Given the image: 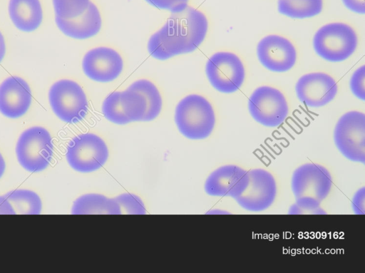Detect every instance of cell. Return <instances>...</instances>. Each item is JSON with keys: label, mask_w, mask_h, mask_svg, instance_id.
<instances>
[{"label": "cell", "mask_w": 365, "mask_h": 273, "mask_svg": "<svg viewBox=\"0 0 365 273\" xmlns=\"http://www.w3.org/2000/svg\"><path fill=\"white\" fill-rule=\"evenodd\" d=\"M185 38L190 52L194 51L203 41L208 28L205 16L200 11L187 6L183 11L172 14Z\"/></svg>", "instance_id": "obj_19"}, {"label": "cell", "mask_w": 365, "mask_h": 273, "mask_svg": "<svg viewBox=\"0 0 365 273\" xmlns=\"http://www.w3.org/2000/svg\"><path fill=\"white\" fill-rule=\"evenodd\" d=\"M332 185L331 174L316 163L300 165L293 172L291 187L295 199L309 198L322 202L329 194Z\"/></svg>", "instance_id": "obj_9"}, {"label": "cell", "mask_w": 365, "mask_h": 273, "mask_svg": "<svg viewBox=\"0 0 365 273\" xmlns=\"http://www.w3.org/2000/svg\"><path fill=\"white\" fill-rule=\"evenodd\" d=\"M17 159L29 172H39L50 163L53 154L51 137L46 129L30 128L20 135L16 147Z\"/></svg>", "instance_id": "obj_3"}, {"label": "cell", "mask_w": 365, "mask_h": 273, "mask_svg": "<svg viewBox=\"0 0 365 273\" xmlns=\"http://www.w3.org/2000/svg\"><path fill=\"white\" fill-rule=\"evenodd\" d=\"M249 183L248 171L235 165L221 166L207 178L205 192L212 196L236 199L242 194Z\"/></svg>", "instance_id": "obj_14"}, {"label": "cell", "mask_w": 365, "mask_h": 273, "mask_svg": "<svg viewBox=\"0 0 365 273\" xmlns=\"http://www.w3.org/2000/svg\"><path fill=\"white\" fill-rule=\"evenodd\" d=\"M14 210L7 199L0 196V215H14Z\"/></svg>", "instance_id": "obj_32"}, {"label": "cell", "mask_w": 365, "mask_h": 273, "mask_svg": "<svg viewBox=\"0 0 365 273\" xmlns=\"http://www.w3.org/2000/svg\"><path fill=\"white\" fill-rule=\"evenodd\" d=\"M334 140L346 159L365 162V115L359 111L344 114L336 124Z\"/></svg>", "instance_id": "obj_5"}, {"label": "cell", "mask_w": 365, "mask_h": 273, "mask_svg": "<svg viewBox=\"0 0 365 273\" xmlns=\"http://www.w3.org/2000/svg\"><path fill=\"white\" fill-rule=\"evenodd\" d=\"M364 187H361L356 191L352 200V208L356 214L364 213Z\"/></svg>", "instance_id": "obj_30"}, {"label": "cell", "mask_w": 365, "mask_h": 273, "mask_svg": "<svg viewBox=\"0 0 365 273\" xmlns=\"http://www.w3.org/2000/svg\"><path fill=\"white\" fill-rule=\"evenodd\" d=\"M322 0H278V11L291 18L303 19L319 14Z\"/></svg>", "instance_id": "obj_23"}, {"label": "cell", "mask_w": 365, "mask_h": 273, "mask_svg": "<svg viewBox=\"0 0 365 273\" xmlns=\"http://www.w3.org/2000/svg\"><path fill=\"white\" fill-rule=\"evenodd\" d=\"M316 53L331 62H339L349 58L357 46L354 29L343 23H331L320 28L313 40Z\"/></svg>", "instance_id": "obj_2"}, {"label": "cell", "mask_w": 365, "mask_h": 273, "mask_svg": "<svg viewBox=\"0 0 365 273\" xmlns=\"http://www.w3.org/2000/svg\"><path fill=\"white\" fill-rule=\"evenodd\" d=\"M291 215H324L325 211L321 207V202L309 198H297L289 209Z\"/></svg>", "instance_id": "obj_27"}, {"label": "cell", "mask_w": 365, "mask_h": 273, "mask_svg": "<svg viewBox=\"0 0 365 273\" xmlns=\"http://www.w3.org/2000/svg\"><path fill=\"white\" fill-rule=\"evenodd\" d=\"M115 199L120 206L121 214L143 215L145 213L143 202L134 194H122Z\"/></svg>", "instance_id": "obj_26"}, {"label": "cell", "mask_w": 365, "mask_h": 273, "mask_svg": "<svg viewBox=\"0 0 365 273\" xmlns=\"http://www.w3.org/2000/svg\"><path fill=\"white\" fill-rule=\"evenodd\" d=\"M249 183L241 195L235 199L237 204L250 212H261L269 208L277 195L274 176L261 168L248 171Z\"/></svg>", "instance_id": "obj_11"}, {"label": "cell", "mask_w": 365, "mask_h": 273, "mask_svg": "<svg viewBox=\"0 0 365 273\" xmlns=\"http://www.w3.org/2000/svg\"><path fill=\"white\" fill-rule=\"evenodd\" d=\"M211 85L222 93H232L242 86L245 68L240 59L230 52H217L207 61L205 68Z\"/></svg>", "instance_id": "obj_8"}, {"label": "cell", "mask_w": 365, "mask_h": 273, "mask_svg": "<svg viewBox=\"0 0 365 273\" xmlns=\"http://www.w3.org/2000/svg\"><path fill=\"white\" fill-rule=\"evenodd\" d=\"M257 57L267 69L284 72L293 67L297 59L294 46L285 38L269 35L263 38L257 47Z\"/></svg>", "instance_id": "obj_13"}, {"label": "cell", "mask_w": 365, "mask_h": 273, "mask_svg": "<svg viewBox=\"0 0 365 273\" xmlns=\"http://www.w3.org/2000/svg\"><path fill=\"white\" fill-rule=\"evenodd\" d=\"M147 104L144 96L128 88L110 93L104 100L102 112L109 121L118 125L143 120Z\"/></svg>", "instance_id": "obj_10"}, {"label": "cell", "mask_w": 365, "mask_h": 273, "mask_svg": "<svg viewBox=\"0 0 365 273\" xmlns=\"http://www.w3.org/2000/svg\"><path fill=\"white\" fill-rule=\"evenodd\" d=\"M66 160L72 168L88 172L99 169L106 162L108 150L106 143L93 133L73 138L67 147Z\"/></svg>", "instance_id": "obj_6"}, {"label": "cell", "mask_w": 365, "mask_h": 273, "mask_svg": "<svg viewBox=\"0 0 365 273\" xmlns=\"http://www.w3.org/2000/svg\"><path fill=\"white\" fill-rule=\"evenodd\" d=\"M5 52H6L5 41H4L3 35L0 31V62L4 58Z\"/></svg>", "instance_id": "obj_33"}, {"label": "cell", "mask_w": 365, "mask_h": 273, "mask_svg": "<svg viewBox=\"0 0 365 273\" xmlns=\"http://www.w3.org/2000/svg\"><path fill=\"white\" fill-rule=\"evenodd\" d=\"M175 121L184 136L190 139H203L212 133L215 116L207 99L191 94L183 98L177 105Z\"/></svg>", "instance_id": "obj_1"}, {"label": "cell", "mask_w": 365, "mask_h": 273, "mask_svg": "<svg viewBox=\"0 0 365 273\" xmlns=\"http://www.w3.org/2000/svg\"><path fill=\"white\" fill-rule=\"evenodd\" d=\"M148 49L153 57L159 60L190 53L187 43L172 16L159 31L150 36Z\"/></svg>", "instance_id": "obj_16"}, {"label": "cell", "mask_w": 365, "mask_h": 273, "mask_svg": "<svg viewBox=\"0 0 365 273\" xmlns=\"http://www.w3.org/2000/svg\"><path fill=\"white\" fill-rule=\"evenodd\" d=\"M4 197L11 204L15 214L38 215L41 210V201L38 195L27 190L11 191Z\"/></svg>", "instance_id": "obj_22"}, {"label": "cell", "mask_w": 365, "mask_h": 273, "mask_svg": "<svg viewBox=\"0 0 365 273\" xmlns=\"http://www.w3.org/2000/svg\"><path fill=\"white\" fill-rule=\"evenodd\" d=\"M248 108L251 116L267 127L279 126L288 115L285 97L279 90L269 86L259 87L252 93Z\"/></svg>", "instance_id": "obj_7"}, {"label": "cell", "mask_w": 365, "mask_h": 273, "mask_svg": "<svg viewBox=\"0 0 365 273\" xmlns=\"http://www.w3.org/2000/svg\"><path fill=\"white\" fill-rule=\"evenodd\" d=\"M5 168H6V165H5L4 160L1 154L0 153V177L4 174Z\"/></svg>", "instance_id": "obj_34"}, {"label": "cell", "mask_w": 365, "mask_h": 273, "mask_svg": "<svg viewBox=\"0 0 365 273\" xmlns=\"http://www.w3.org/2000/svg\"><path fill=\"white\" fill-rule=\"evenodd\" d=\"M150 4L170 11L172 14L183 11L187 6L188 0H145Z\"/></svg>", "instance_id": "obj_29"}, {"label": "cell", "mask_w": 365, "mask_h": 273, "mask_svg": "<svg viewBox=\"0 0 365 273\" xmlns=\"http://www.w3.org/2000/svg\"><path fill=\"white\" fill-rule=\"evenodd\" d=\"M9 14L15 26L23 31L36 30L43 19L39 0H10Z\"/></svg>", "instance_id": "obj_20"}, {"label": "cell", "mask_w": 365, "mask_h": 273, "mask_svg": "<svg viewBox=\"0 0 365 273\" xmlns=\"http://www.w3.org/2000/svg\"><path fill=\"white\" fill-rule=\"evenodd\" d=\"M82 67L84 73L91 80L109 82L120 74L123 63L120 54L114 49L98 47L85 54Z\"/></svg>", "instance_id": "obj_12"}, {"label": "cell", "mask_w": 365, "mask_h": 273, "mask_svg": "<svg viewBox=\"0 0 365 273\" xmlns=\"http://www.w3.org/2000/svg\"><path fill=\"white\" fill-rule=\"evenodd\" d=\"M73 215L108 214L120 215V208L115 199H110L99 194H87L73 202Z\"/></svg>", "instance_id": "obj_21"}, {"label": "cell", "mask_w": 365, "mask_h": 273, "mask_svg": "<svg viewBox=\"0 0 365 273\" xmlns=\"http://www.w3.org/2000/svg\"><path fill=\"white\" fill-rule=\"evenodd\" d=\"M31 103L29 84L21 78L10 76L0 84V112L11 118L26 113Z\"/></svg>", "instance_id": "obj_17"}, {"label": "cell", "mask_w": 365, "mask_h": 273, "mask_svg": "<svg viewBox=\"0 0 365 273\" xmlns=\"http://www.w3.org/2000/svg\"><path fill=\"white\" fill-rule=\"evenodd\" d=\"M55 21L65 35L76 39H86L95 36L99 32L102 24L100 12L92 2L81 15L71 19L56 16Z\"/></svg>", "instance_id": "obj_18"}, {"label": "cell", "mask_w": 365, "mask_h": 273, "mask_svg": "<svg viewBox=\"0 0 365 273\" xmlns=\"http://www.w3.org/2000/svg\"><path fill=\"white\" fill-rule=\"evenodd\" d=\"M48 100L54 113L66 123H77L88 112V101L83 90L71 80L54 83L50 88Z\"/></svg>", "instance_id": "obj_4"}, {"label": "cell", "mask_w": 365, "mask_h": 273, "mask_svg": "<svg viewBox=\"0 0 365 273\" xmlns=\"http://www.w3.org/2000/svg\"><path fill=\"white\" fill-rule=\"evenodd\" d=\"M299 100L307 106L318 108L331 101L337 92L332 77L324 73H312L302 76L296 84Z\"/></svg>", "instance_id": "obj_15"}, {"label": "cell", "mask_w": 365, "mask_h": 273, "mask_svg": "<svg viewBox=\"0 0 365 273\" xmlns=\"http://www.w3.org/2000/svg\"><path fill=\"white\" fill-rule=\"evenodd\" d=\"M365 66L359 68L352 75L350 87L352 93L361 100L365 99Z\"/></svg>", "instance_id": "obj_28"}, {"label": "cell", "mask_w": 365, "mask_h": 273, "mask_svg": "<svg viewBox=\"0 0 365 273\" xmlns=\"http://www.w3.org/2000/svg\"><path fill=\"white\" fill-rule=\"evenodd\" d=\"M90 0H53L56 16L71 19L81 15L88 7Z\"/></svg>", "instance_id": "obj_25"}, {"label": "cell", "mask_w": 365, "mask_h": 273, "mask_svg": "<svg viewBox=\"0 0 365 273\" xmlns=\"http://www.w3.org/2000/svg\"><path fill=\"white\" fill-rule=\"evenodd\" d=\"M128 88L141 93L146 101L147 108L143 120L149 121L155 119L160 113L163 103L156 86L148 80L140 79L133 83Z\"/></svg>", "instance_id": "obj_24"}, {"label": "cell", "mask_w": 365, "mask_h": 273, "mask_svg": "<svg viewBox=\"0 0 365 273\" xmlns=\"http://www.w3.org/2000/svg\"><path fill=\"white\" fill-rule=\"evenodd\" d=\"M344 5L351 11L358 13H365V0H342Z\"/></svg>", "instance_id": "obj_31"}]
</instances>
